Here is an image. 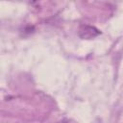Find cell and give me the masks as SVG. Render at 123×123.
<instances>
[{"label": "cell", "instance_id": "obj_1", "mask_svg": "<svg viewBox=\"0 0 123 123\" xmlns=\"http://www.w3.org/2000/svg\"><path fill=\"white\" fill-rule=\"evenodd\" d=\"M78 34H79V37L83 39H91V38H94L95 37L99 36L101 34V32L93 26L82 25L79 28Z\"/></svg>", "mask_w": 123, "mask_h": 123}, {"label": "cell", "instance_id": "obj_2", "mask_svg": "<svg viewBox=\"0 0 123 123\" xmlns=\"http://www.w3.org/2000/svg\"><path fill=\"white\" fill-rule=\"evenodd\" d=\"M56 123H77L76 121H74L73 119H69V118H64V119H62Z\"/></svg>", "mask_w": 123, "mask_h": 123}]
</instances>
